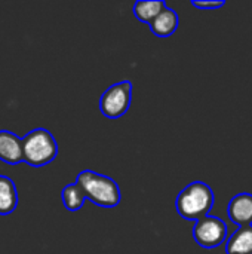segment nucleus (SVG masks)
<instances>
[{"label": "nucleus", "mask_w": 252, "mask_h": 254, "mask_svg": "<svg viewBox=\"0 0 252 254\" xmlns=\"http://www.w3.org/2000/svg\"><path fill=\"white\" fill-rule=\"evenodd\" d=\"M215 202L212 189L203 182H193L186 186L175 201L178 214L186 220H201L209 214Z\"/></svg>", "instance_id": "f257e3e1"}, {"label": "nucleus", "mask_w": 252, "mask_h": 254, "mask_svg": "<svg viewBox=\"0 0 252 254\" xmlns=\"http://www.w3.org/2000/svg\"><path fill=\"white\" fill-rule=\"evenodd\" d=\"M76 183L80 186L85 198L91 199L94 204L104 207V208H113L119 205L122 195L117 183L102 174H98L91 170L80 171Z\"/></svg>", "instance_id": "f03ea898"}, {"label": "nucleus", "mask_w": 252, "mask_h": 254, "mask_svg": "<svg viewBox=\"0 0 252 254\" xmlns=\"http://www.w3.org/2000/svg\"><path fill=\"white\" fill-rule=\"evenodd\" d=\"M22 143V161L31 167H43L52 162L58 155V146L53 135L45 128H36L30 131Z\"/></svg>", "instance_id": "7ed1b4c3"}, {"label": "nucleus", "mask_w": 252, "mask_h": 254, "mask_svg": "<svg viewBox=\"0 0 252 254\" xmlns=\"http://www.w3.org/2000/svg\"><path fill=\"white\" fill-rule=\"evenodd\" d=\"M132 97V83L129 80L117 82L104 91L100 100V110L108 119H117L123 116L129 106Z\"/></svg>", "instance_id": "20e7f679"}, {"label": "nucleus", "mask_w": 252, "mask_h": 254, "mask_svg": "<svg viewBox=\"0 0 252 254\" xmlns=\"http://www.w3.org/2000/svg\"><path fill=\"white\" fill-rule=\"evenodd\" d=\"M195 241L203 249H215L227 238V225L215 216H206L196 222L193 228Z\"/></svg>", "instance_id": "39448f33"}, {"label": "nucleus", "mask_w": 252, "mask_h": 254, "mask_svg": "<svg viewBox=\"0 0 252 254\" xmlns=\"http://www.w3.org/2000/svg\"><path fill=\"white\" fill-rule=\"evenodd\" d=\"M229 219L241 226L252 225V195L251 193H239L232 198L227 208Z\"/></svg>", "instance_id": "423d86ee"}, {"label": "nucleus", "mask_w": 252, "mask_h": 254, "mask_svg": "<svg viewBox=\"0 0 252 254\" xmlns=\"http://www.w3.org/2000/svg\"><path fill=\"white\" fill-rule=\"evenodd\" d=\"M0 159L9 165L22 162V143L18 135L0 131Z\"/></svg>", "instance_id": "0eeeda50"}, {"label": "nucleus", "mask_w": 252, "mask_h": 254, "mask_svg": "<svg viewBox=\"0 0 252 254\" xmlns=\"http://www.w3.org/2000/svg\"><path fill=\"white\" fill-rule=\"evenodd\" d=\"M149 25L157 37H169L178 28V15L175 10L165 6Z\"/></svg>", "instance_id": "6e6552de"}, {"label": "nucleus", "mask_w": 252, "mask_h": 254, "mask_svg": "<svg viewBox=\"0 0 252 254\" xmlns=\"http://www.w3.org/2000/svg\"><path fill=\"white\" fill-rule=\"evenodd\" d=\"M227 254H252V226H241L226 243Z\"/></svg>", "instance_id": "1a4fd4ad"}, {"label": "nucleus", "mask_w": 252, "mask_h": 254, "mask_svg": "<svg viewBox=\"0 0 252 254\" xmlns=\"http://www.w3.org/2000/svg\"><path fill=\"white\" fill-rule=\"evenodd\" d=\"M18 207V193L15 183L6 177L0 176V216H7Z\"/></svg>", "instance_id": "9d476101"}, {"label": "nucleus", "mask_w": 252, "mask_h": 254, "mask_svg": "<svg viewBox=\"0 0 252 254\" xmlns=\"http://www.w3.org/2000/svg\"><path fill=\"white\" fill-rule=\"evenodd\" d=\"M165 6H166L165 1H160V0H154V1L140 0L134 4V13L137 16V19L150 24Z\"/></svg>", "instance_id": "9b49d317"}, {"label": "nucleus", "mask_w": 252, "mask_h": 254, "mask_svg": "<svg viewBox=\"0 0 252 254\" xmlns=\"http://www.w3.org/2000/svg\"><path fill=\"white\" fill-rule=\"evenodd\" d=\"M85 195L77 183L67 185L62 190V202L68 211H77L85 204Z\"/></svg>", "instance_id": "f8f14e48"}, {"label": "nucleus", "mask_w": 252, "mask_h": 254, "mask_svg": "<svg viewBox=\"0 0 252 254\" xmlns=\"http://www.w3.org/2000/svg\"><path fill=\"white\" fill-rule=\"evenodd\" d=\"M192 4L199 9H217V7H223L226 1H192Z\"/></svg>", "instance_id": "ddd939ff"}]
</instances>
